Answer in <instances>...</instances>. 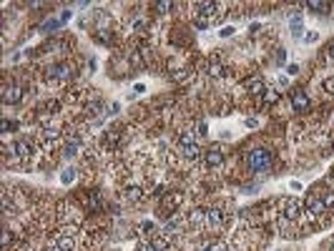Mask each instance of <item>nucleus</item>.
Segmentation results:
<instances>
[{
  "label": "nucleus",
  "mask_w": 334,
  "mask_h": 251,
  "mask_svg": "<svg viewBox=\"0 0 334 251\" xmlns=\"http://www.w3.org/2000/svg\"><path fill=\"white\" fill-rule=\"evenodd\" d=\"M123 199H126L128 203H138V201L143 199V194H141L138 186H128V188L123 191Z\"/></svg>",
  "instance_id": "obj_14"
},
{
  "label": "nucleus",
  "mask_w": 334,
  "mask_h": 251,
  "mask_svg": "<svg viewBox=\"0 0 334 251\" xmlns=\"http://www.w3.org/2000/svg\"><path fill=\"white\" fill-rule=\"evenodd\" d=\"M70 76H73V68H70L68 63H58V66H53V68L48 70V81H50V83H63V81H68Z\"/></svg>",
  "instance_id": "obj_4"
},
{
  "label": "nucleus",
  "mask_w": 334,
  "mask_h": 251,
  "mask_svg": "<svg viewBox=\"0 0 334 251\" xmlns=\"http://www.w3.org/2000/svg\"><path fill=\"white\" fill-rule=\"evenodd\" d=\"M292 106H294V111L304 113V111H309L312 100H309V96L304 93V91H292Z\"/></svg>",
  "instance_id": "obj_10"
},
{
  "label": "nucleus",
  "mask_w": 334,
  "mask_h": 251,
  "mask_svg": "<svg viewBox=\"0 0 334 251\" xmlns=\"http://www.w3.org/2000/svg\"><path fill=\"white\" fill-rule=\"evenodd\" d=\"M274 164V158L267 149H249L246 151V166H249L254 173H267Z\"/></svg>",
  "instance_id": "obj_1"
},
{
  "label": "nucleus",
  "mask_w": 334,
  "mask_h": 251,
  "mask_svg": "<svg viewBox=\"0 0 334 251\" xmlns=\"http://www.w3.org/2000/svg\"><path fill=\"white\" fill-rule=\"evenodd\" d=\"M73 179H76V173L70 171V168H68V171H66V173L61 176V181H63V184H70V181H73Z\"/></svg>",
  "instance_id": "obj_26"
},
{
  "label": "nucleus",
  "mask_w": 334,
  "mask_h": 251,
  "mask_svg": "<svg viewBox=\"0 0 334 251\" xmlns=\"http://www.w3.org/2000/svg\"><path fill=\"white\" fill-rule=\"evenodd\" d=\"M299 211H301V203L297 199H284L282 201V218L284 221H297Z\"/></svg>",
  "instance_id": "obj_5"
},
{
  "label": "nucleus",
  "mask_w": 334,
  "mask_h": 251,
  "mask_svg": "<svg viewBox=\"0 0 334 251\" xmlns=\"http://www.w3.org/2000/svg\"><path fill=\"white\" fill-rule=\"evenodd\" d=\"M23 98V88L20 85H5V91H3V103H18Z\"/></svg>",
  "instance_id": "obj_11"
},
{
  "label": "nucleus",
  "mask_w": 334,
  "mask_h": 251,
  "mask_svg": "<svg viewBox=\"0 0 334 251\" xmlns=\"http://www.w3.org/2000/svg\"><path fill=\"white\" fill-rule=\"evenodd\" d=\"M181 201H184V196H181V194H171V196H166V199H164V203L168 206V209H176V206H179Z\"/></svg>",
  "instance_id": "obj_20"
},
{
  "label": "nucleus",
  "mask_w": 334,
  "mask_h": 251,
  "mask_svg": "<svg viewBox=\"0 0 334 251\" xmlns=\"http://www.w3.org/2000/svg\"><path fill=\"white\" fill-rule=\"evenodd\" d=\"M136 251H153V246H151V241H141L136 246Z\"/></svg>",
  "instance_id": "obj_27"
},
{
  "label": "nucleus",
  "mask_w": 334,
  "mask_h": 251,
  "mask_svg": "<svg viewBox=\"0 0 334 251\" xmlns=\"http://www.w3.org/2000/svg\"><path fill=\"white\" fill-rule=\"evenodd\" d=\"M53 244H55L58 251H73V249H76V239H73V234H70V229H66V231L58 234Z\"/></svg>",
  "instance_id": "obj_6"
},
{
  "label": "nucleus",
  "mask_w": 334,
  "mask_h": 251,
  "mask_svg": "<svg viewBox=\"0 0 334 251\" xmlns=\"http://www.w3.org/2000/svg\"><path fill=\"white\" fill-rule=\"evenodd\" d=\"M322 88H324V91H327V93H334V76H329V78H324V81H322Z\"/></svg>",
  "instance_id": "obj_24"
},
{
  "label": "nucleus",
  "mask_w": 334,
  "mask_h": 251,
  "mask_svg": "<svg viewBox=\"0 0 334 251\" xmlns=\"http://www.w3.org/2000/svg\"><path fill=\"white\" fill-rule=\"evenodd\" d=\"M141 231H143V236H151V239L158 234L156 224H151V221H143V224H141Z\"/></svg>",
  "instance_id": "obj_18"
},
{
  "label": "nucleus",
  "mask_w": 334,
  "mask_h": 251,
  "mask_svg": "<svg viewBox=\"0 0 334 251\" xmlns=\"http://www.w3.org/2000/svg\"><path fill=\"white\" fill-rule=\"evenodd\" d=\"M168 236H164V234H156L153 239H151V246H153V251H168Z\"/></svg>",
  "instance_id": "obj_15"
},
{
  "label": "nucleus",
  "mask_w": 334,
  "mask_h": 251,
  "mask_svg": "<svg viewBox=\"0 0 334 251\" xmlns=\"http://www.w3.org/2000/svg\"><path fill=\"white\" fill-rule=\"evenodd\" d=\"M88 206H91V209H100V199H98V194H91V196H88Z\"/></svg>",
  "instance_id": "obj_25"
},
{
  "label": "nucleus",
  "mask_w": 334,
  "mask_h": 251,
  "mask_svg": "<svg viewBox=\"0 0 334 251\" xmlns=\"http://www.w3.org/2000/svg\"><path fill=\"white\" fill-rule=\"evenodd\" d=\"M8 244H10V234L5 231V234H3V246H8Z\"/></svg>",
  "instance_id": "obj_35"
},
{
  "label": "nucleus",
  "mask_w": 334,
  "mask_h": 251,
  "mask_svg": "<svg viewBox=\"0 0 334 251\" xmlns=\"http://www.w3.org/2000/svg\"><path fill=\"white\" fill-rule=\"evenodd\" d=\"M317 38H319V35H317V33H307V35H304V40H307V43H314V40H317Z\"/></svg>",
  "instance_id": "obj_33"
},
{
  "label": "nucleus",
  "mask_w": 334,
  "mask_h": 251,
  "mask_svg": "<svg viewBox=\"0 0 334 251\" xmlns=\"http://www.w3.org/2000/svg\"><path fill=\"white\" fill-rule=\"evenodd\" d=\"M171 8V3H156V13H166Z\"/></svg>",
  "instance_id": "obj_28"
},
{
  "label": "nucleus",
  "mask_w": 334,
  "mask_h": 251,
  "mask_svg": "<svg viewBox=\"0 0 334 251\" xmlns=\"http://www.w3.org/2000/svg\"><path fill=\"white\" fill-rule=\"evenodd\" d=\"M246 91H249L251 96H261L267 91V85H264V78L261 76H251L249 81H246Z\"/></svg>",
  "instance_id": "obj_12"
},
{
  "label": "nucleus",
  "mask_w": 334,
  "mask_h": 251,
  "mask_svg": "<svg viewBox=\"0 0 334 251\" xmlns=\"http://www.w3.org/2000/svg\"><path fill=\"white\" fill-rule=\"evenodd\" d=\"M31 156H33V146L28 143V141H16V143H13V158L28 161Z\"/></svg>",
  "instance_id": "obj_8"
},
{
  "label": "nucleus",
  "mask_w": 334,
  "mask_h": 251,
  "mask_svg": "<svg viewBox=\"0 0 334 251\" xmlns=\"http://www.w3.org/2000/svg\"><path fill=\"white\" fill-rule=\"evenodd\" d=\"M322 196V201H324V206H327V211L334 206V191H324V194H319Z\"/></svg>",
  "instance_id": "obj_23"
},
{
  "label": "nucleus",
  "mask_w": 334,
  "mask_h": 251,
  "mask_svg": "<svg viewBox=\"0 0 334 251\" xmlns=\"http://www.w3.org/2000/svg\"><path fill=\"white\" fill-rule=\"evenodd\" d=\"M221 226H224V211H221V209H206L204 229H206V231H219Z\"/></svg>",
  "instance_id": "obj_3"
},
{
  "label": "nucleus",
  "mask_w": 334,
  "mask_h": 251,
  "mask_svg": "<svg viewBox=\"0 0 334 251\" xmlns=\"http://www.w3.org/2000/svg\"><path fill=\"white\" fill-rule=\"evenodd\" d=\"M209 76H214V78H221L224 76V66H221L219 58H211V61H209Z\"/></svg>",
  "instance_id": "obj_16"
},
{
  "label": "nucleus",
  "mask_w": 334,
  "mask_h": 251,
  "mask_svg": "<svg viewBox=\"0 0 334 251\" xmlns=\"http://www.w3.org/2000/svg\"><path fill=\"white\" fill-rule=\"evenodd\" d=\"M304 206H307V211L312 216H319V214L327 211V206H324V201H322V196H319V194H309L307 201H304Z\"/></svg>",
  "instance_id": "obj_7"
},
{
  "label": "nucleus",
  "mask_w": 334,
  "mask_h": 251,
  "mask_svg": "<svg viewBox=\"0 0 334 251\" xmlns=\"http://www.w3.org/2000/svg\"><path fill=\"white\" fill-rule=\"evenodd\" d=\"M327 61H329V63H334V43L327 48Z\"/></svg>",
  "instance_id": "obj_30"
},
{
  "label": "nucleus",
  "mask_w": 334,
  "mask_h": 251,
  "mask_svg": "<svg viewBox=\"0 0 334 251\" xmlns=\"http://www.w3.org/2000/svg\"><path fill=\"white\" fill-rule=\"evenodd\" d=\"M224 161H226V153H224V149H221V146H211V149L206 151V164H209L211 168L221 166Z\"/></svg>",
  "instance_id": "obj_9"
},
{
  "label": "nucleus",
  "mask_w": 334,
  "mask_h": 251,
  "mask_svg": "<svg viewBox=\"0 0 334 251\" xmlns=\"http://www.w3.org/2000/svg\"><path fill=\"white\" fill-rule=\"evenodd\" d=\"M261 96H264V103H269V106L279 100V91H274V88H267V91L261 93Z\"/></svg>",
  "instance_id": "obj_19"
},
{
  "label": "nucleus",
  "mask_w": 334,
  "mask_h": 251,
  "mask_svg": "<svg viewBox=\"0 0 334 251\" xmlns=\"http://www.w3.org/2000/svg\"><path fill=\"white\" fill-rule=\"evenodd\" d=\"M134 91H136V93H143V91H146V85H143V83H136Z\"/></svg>",
  "instance_id": "obj_34"
},
{
  "label": "nucleus",
  "mask_w": 334,
  "mask_h": 251,
  "mask_svg": "<svg viewBox=\"0 0 334 251\" xmlns=\"http://www.w3.org/2000/svg\"><path fill=\"white\" fill-rule=\"evenodd\" d=\"M289 28H292V33H294V35H301V31H304L301 18H299V16H297V18H292V23H289Z\"/></svg>",
  "instance_id": "obj_22"
},
{
  "label": "nucleus",
  "mask_w": 334,
  "mask_h": 251,
  "mask_svg": "<svg viewBox=\"0 0 334 251\" xmlns=\"http://www.w3.org/2000/svg\"><path fill=\"white\" fill-rule=\"evenodd\" d=\"M307 8H309L312 13H327V10H329V3H324V0H309Z\"/></svg>",
  "instance_id": "obj_17"
},
{
  "label": "nucleus",
  "mask_w": 334,
  "mask_h": 251,
  "mask_svg": "<svg viewBox=\"0 0 334 251\" xmlns=\"http://www.w3.org/2000/svg\"><path fill=\"white\" fill-rule=\"evenodd\" d=\"M286 61V53L284 50H277V63H284Z\"/></svg>",
  "instance_id": "obj_32"
},
{
  "label": "nucleus",
  "mask_w": 334,
  "mask_h": 251,
  "mask_svg": "<svg viewBox=\"0 0 334 251\" xmlns=\"http://www.w3.org/2000/svg\"><path fill=\"white\" fill-rule=\"evenodd\" d=\"M231 33H234V28H231V25H229V28H221V38H229Z\"/></svg>",
  "instance_id": "obj_31"
},
{
  "label": "nucleus",
  "mask_w": 334,
  "mask_h": 251,
  "mask_svg": "<svg viewBox=\"0 0 334 251\" xmlns=\"http://www.w3.org/2000/svg\"><path fill=\"white\" fill-rule=\"evenodd\" d=\"M286 73H289V76H297V73H299V66H297V63L286 66Z\"/></svg>",
  "instance_id": "obj_29"
},
{
  "label": "nucleus",
  "mask_w": 334,
  "mask_h": 251,
  "mask_svg": "<svg viewBox=\"0 0 334 251\" xmlns=\"http://www.w3.org/2000/svg\"><path fill=\"white\" fill-rule=\"evenodd\" d=\"M327 251H334V239H332V241L327 244Z\"/></svg>",
  "instance_id": "obj_36"
},
{
  "label": "nucleus",
  "mask_w": 334,
  "mask_h": 251,
  "mask_svg": "<svg viewBox=\"0 0 334 251\" xmlns=\"http://www.w3.org/2000/svg\"><path fill=\"white\" fill-rule=\"evenodd\" d=\"M204 218H206V209H194L188 214V224L194 229H204Z\"/></svg>",
  "instance_id": "obj_13"
},
{
  "label": "nucleus",
  "mask_w": 334,
  "mask_h": 251,
  "mask_svg": "<svg viewBox=\"0 0 334 251\" xmlns=\"http://www.w3.org/2000/svg\"><path fill=\"white\" fill-rule=\"evenodd\" d=\"M179 151L186 161H196L199 158V143H196V134L194 131H184L181 138H179Z\"/></svg>",
  "instance_id": "obj_2"
},
{
  "label": "nucleus",
  "mask_w": 334,
  "mask_h": 251,
  "mask_svg": "<svg viewBox=\"0 0 334 251\" xmlns=\"http://www.w3.org/2000/svg\"><path fill=\"white\" fill-rule=\"evenodd\" d=\"M204 251H229V246L224 241H211V244L204 246Z\"/></svg>",
  "instance_id": "obj_21"
}]
</instances>
